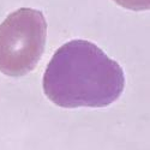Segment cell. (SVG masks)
Instances as JSON below:
<instances>
[{
  "instance_id": "6da1fadb",
  "label": "cell",
  "mask_w": 150,
  "mask_h": 150,
  "mask_svg": "<svg viewBox=\"0 0 150 150\" xmlns=\"http://www.w3.org/2000/svg\"><path fill=\"white\" fill-rule=\"evenodd\" d=\"M42 86L46 96L62 108L106 107L122 94L125 76L121 66L96 45L72 40L48 62Z\"/></svg>"
},
{
  "instance_id": "7a4b0ae2",
  "label": "cell",
  "mask_w": 150,
  "mask_h": 150,
  "mask_svg": "<svg viewBox=\"0 0 150 150\" xmlns=\"http://www.w3.org/2000/svg\"><path fill=\"white\" fill-rule=\"evenodd\" d=\"M47 22L39 10L23 7L0 24V72L22 77L35 69L43 54Z\"/></svg>"
},
{
  "instance_id": "3957f363",
  "label": "cell",
  "mask_w": 150,
  "mask_h": 150,
  "mask_svg": "<svg viewBox=\"0 0 150 150\" xmlns=\"http://www.w3.org/2000/svg\"><path fill=\"white\" fill-rule=\"evenodd\" d=\"M114 1L118 5L132 11H144L150 7V0H114Z\"/></svg>"
}]
</instances>
